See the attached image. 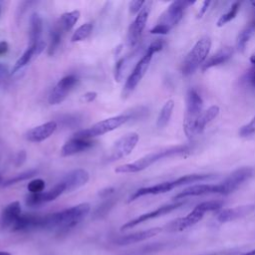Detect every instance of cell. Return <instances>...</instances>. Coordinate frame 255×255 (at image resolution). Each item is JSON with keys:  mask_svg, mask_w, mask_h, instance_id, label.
<instances>
[{"mask_svg": "<svg viewBox=\"0 0 255 255\" xmlns=\"http://www.w3.org/2000/svg\"><path fill=\"white\" fill-rule=\"evenodd\" d=\"M239 9H240V3L239 2H234L231 5L230 9L225 14L220 16V18L217 21V26L218 27H222L225 24H227L228 22H230L231 20H233L236 17Z\"/></svg>", "mask_w": 255, "mask_h": 255, "instance_id": "obj_35", "label": "cell"}, {"mask_svg": "<svg viewBox=\"0 0 255 255\" xmlns=\"http://www.w3.org/2000/svg\"><path fill=\"white\" fill-rule=\"evenodd\" d=\"M255 206L253 204L236 206L233 208H225L218 211L216 215V219L220 223H226L229 221H233L239 218H242L254 210Z\"/></svg>", "mask_w": 255, "mask_h": 255, "instance_id": "obj_21", "label": "cell"}, {"mask_svg": "<svg viewBox=\"0 0 255 255\" xmlns=\"http://www.w3.org/2000/svg\"><path fill=\"white\" fill-rule=\"evenodd\" d=\"M97 96H98V94L96 92H92V91L91 92H87V93H85L83 95L82 100L84 102H86V103H92V102H94L96 100Z\"/></svg>", "mask_w": 255, "mask_h": 255, "instance_id": "obj_43", "label": "cell"}, {"mask_svg": "<svg viewBox=\"0 0 255 255\" xmlns=\"http://www.w3.org/2000/svg\"><path fill=\"white\" fill-rule=\"evenodd\" d=\"M203 100L195 89H189L186 94V110L183 122V130H188L200 114L203 112Z\"/></svg>", "mask_w": 255, "mask_h": 255, "instance_id": "obj_8", "label": "cell"}, {"mask_svg": "<svg viewBox=\"0 0 255 255\" xmlns=\"http://www.w3.org/2000/svg\"><path fill=\"white\" fill-rule=\"evenodd\" d=\"M250 62H251V68L247 72L246 77H247V80H248L249 84L251 86L255 87V55L251 56Z\"/></svg>", "mask_w": 255, "mask_h": 255, "instance_id": "obj_39", "label": "cell"}, {"mask_svg": "<svg viewBox=\"0 0 255 255\" xmlns=\"http://www.w3.org/2000/svg\"><path fill=\"white\" fill-rule=\"evenodd\" d=\"M114 204H115V199L114 198H111V199H108L107 201H105L95 211V217L105 216L109 212V210L114 206Z\"/></svg>", "mask_w": 255, "mask_h": 255, "instance_id": "obj_37", "label": "cell"}, {"mask_svg": "<svg viewBox=\"0 0 255 255\" xmlns=\"http://www.w3.org/2000/svg\"><path fill=\"white\" fill-rule=\"evenodd\" d=\"M240 255H255V249H252V250L247 251V252H245V253H242V254H240Z\"/></svg>", "mask_w": 255, "mask_h": 255, "instance_id": "obj_48", "label": "cell"}, {"mask_svg": "<svg viewBox=\"0 0 255 255\" xmlns=\"http://www.w3.org/2000/svg\"><path fill=\"white\" fill-rule=\"evenodd\" d=\"M144 4H145V1H139V0L129 2V12L131 14H137L142 9Z\"/></svg>", "mask_w": 255, "mask_h": 255, "instance_id": "obj_40", "label": "cell"}, {"mask_svg": "<svg viewBox=\"0 0 255 255\" xmlns=\"http://www.w3.org/2000/svg\"><path fill=\"white\" fill-rule=\"evenodd\" d=\"M233 53H234V49L232 47H230V46L222 47L216 53H214L212 56L207 58V60L201 67V71L204 72L210 68H213V67H216V66L226 63L229 59L232 58Z\"/></svg>", "mask_w": 255, "mask_h": 255, "instance_id": "obj_25", "label": "cell"}, {"mask_svg": "<svg viewBox=\"0 0 255 255\" xmlns=\"http://www.w3.org/2000/svg\"><path fill=\"white\" fill-rule=\"evenodd\" d=\"M192 150V145L190 144H180V145H175V146H170L155 152L148 153L138 159H136L133 162L129 163H125L122 165H119L116 167L115 171L117 173H135L139 172L156 161L163 159V158H168V157H173V156H178V155H183L185 153H188Z\"/></svg>", "mask_w": 255, "mask_h": 255, "instance_id": "obj_2", "label": "cell"}, {"mask_svg": "<svg viewBox=\"0 0 255 255\" xmlns=\"http://www.w3.org/2000/svg\"><path fill=\"white\" fill-rule=\"evenodd\" d=\"M43 32V20L38 13H33L29 24V45H35L41 42Z\"/></svg>", "mask_w": 255, "mask_h": 255, "instance_id": "obj_27", "label": "cell"}, {"mask_svg": "<svg viewBox=\"0 0 255 255\" xmlns=\"http://www.w3.org/2000/svg\"><path fill=\"white\" fill-rule=\"evenodd\" d=\"M21 215V205L19 201H13L6 205L0 214V229H12Z\"/></svg>", "mask_w": 255, "mask_h": 255, "instance_id": "obj_19", "label": "cell"}, {"mask_svg": "<svg viewBox=\"0 0 255 255\" xmlns=\"http://www.w3.org/2000/svg\"><path fill=\"white\" fill-rule=\"evenodd\" d=\"M26 157H27V154L25 152V150H20L16 156H15V159H14V163L16 166H21L25 160H26Z\"/></svg>", "mask_w": 255, "mask_h": 255, "instance_id": "obj_41", "label": "cell"}, {"mask_svg": "<svg viewBox=\"0 0 255 255\" xmlns=\"http://www.w3.org/2000/svg\"><path fill=\"white\" fill-rule=\"evenodd\" d=\"M224 205V202L222 200L214 199V200H207L203 201L199 204H197L187 215L184 217L177 218L170 223L167 224L166 230L168 231H182L185 230L193 225H195L197 222H199L204 214L209 211H219L222 209Z\"/></svg>", "mask_w": 255, "mask_h": 255, "instance_id": "obj_4", "label": "cell"}, {"mask_svg": "<svg viewBox=\"0 0 255 255\" xmlns=\"http://www.w3.org/2000/svg\"><path fill=\"white\" fill-rule=\"evenodd\" d=\"M0 255H11V254L6 251H0Z\"/></svg>", "mask_w": 255, "mask_h": 255, "instance_id": "obj_49", "label": "cell"}, {"mask_svg": "<svg viewBox=\"0 0 255 255\" xmlns=\"http://www.w3.org/2000/svg\"><path fill=\"white\" fill-rule=\"evenodd\" d=\"M151 4V2H145L142 9L136 14L134 20L130 24L128 32V45L129 47H134L138 43L143 29L146 25Z\"/></svg>", "mask_w": 255, "mask_h": 255, "instance_id": "obj_11", "label": "cell"}, {"mask_svg": "<svg viewBox=\"0 0 255 255\" xmlns=\"http://www.w3.org/2000/svg\"><path fill=\"white\" fill-rule=\"evenodd\" d=\"M89 172L83 168H76L67 173L60 181L65 186V192H71L89 181Z\"/></svg>", "mask_w": 255, "mask_h": 255, "instance_id": "obj_17", "label": "cell"}, {"mask_svg": "<svg viewBox=\"0 0 255 255\" xmlns=\"http://www.w3.org/2000/svg\"><path fill=\"white\" fill-rule=\"evenodd\" d=\"M37 172H38V170L35 169V168L29 169V170H26V171H23V172H21V173L15 175V176H13V177L7 179L2 185H3L4 187L11 186V185L16 184V183H18V182H20V181H24V180H27V179L33 177L34 175L37 174Z\"/></svg>", "mask_w": 255, "mask_h": 255, "instance_id": "obj_34", "label": "cell"}, {"mask_svg": "<svg viewBox=\"0 0 255 255\" xmlns=\"http://www.w3.org/2000/svg\"><path fill=\"white\" fill-rule=\"evenodd\" d=\"M78 82V78L75 75H68L63 77L51 91L48 102L50 105L61 104L75 87Z\"/></svg>", "mask_w": 255, "mask_h": 255, "instance_id": "obj_13", "label": "cell"}, {"mask_svg": "<svg viewBox=\"0 0 255 255\" xmlns=\"http://www.w3.org/2000/svg\"><path fill=\"white\" fill-rule=\"evenodd\" d=\"M175 242H156V243H152V244H148L145 245L137 250L131 251L126 255H153L157 252H160L168 247H172L176 244H174Z\"/></svg>", "mask_w": 255, "mask_h": 255, "instance_id": "obj_28", "label": "cell"}, {"mask_svg": "<svg viewBox=\"0 0 255 255\" xmlns=\"http://www.w3.org/2000/svg\"><path fill=\"white\" fill-rule=\"evenodd\" d=\"M162 48H163V41L161 39L154 40L148 45L144 54L136 62L133 70L131 71V73L129 74L128 78L126 81V84L124 86L123 93H122L123 98H127L136 88L138 83L141 81V79L145 75L153 55L159 52Z\"/></svg>", "mask_w": 255, "mask_h": 255, "instance_id": "obj_3", "label": "cell"}, {"mask_svg": "<svg viewBox=\"0 0 255 255\" xmlns=\"http://www.w3.org/2000/svg\"><path fill=\"white\" fill-rule=\"evenodd\" d=\"M208 194H221L222 188L220 183L217 184H196L189 186L185 189H183L181 192L177 193L173 196L174 200H182L183 198L190 197V196H201V195H208Z\"/></svg>", "mask_w": 255, "mask_h": 255, "instance_id": "obj_15", "label": "cell"}, {"mask_svg": "<svg viewBox=\"0 0 255 255\" xmlns=\"http://www.w3.org/2000/svg\"><path fill=\"white\" fill-rule=\"evenodd\" d=\"M130 119H131V117L129 114L112 117V118L98 122L97 124H95L94 126H92L89 128H85V129H81V130L77 131L73 136L83 138V139H91L92 137L102 135V134H105L107 132L117 129L122 125L128 122Z\"/></svg>", "mask_w": 255, "mask_h": 255, "instance_id": "obj_7", "label": "cell"}, {"mask_svg": "<svg viewBox=\"0 0 255 255\" xmlns=\"http://www.w3.org/2000/svg\"><path fill=\"white\" fill-rule=\"evenodd\" d=\"M238 252L236 251H227V250H222V251H215L211 253H206V254H201V255H237Z\"/></svg>", "mask_w": 255, "mask_h": 255, "instance_id": "obj_44", "label": "cell"}, {"mask_svg": "<svg viewBox=\"0 0 255 255\" xmlns=\"http://www.w3.org/2000/svg\"><path fill=\"white\" fill-rule=\"evenodd\" d=\"M46 47V43L44 41H41L35 45H29V47L25 50V52L20 56V58L16 61L14 64L11 73L14 74L21 70L23 67H25L27 64H29L34 58H36L38 55H40L43 50Z\"/></svg>", "mask_w": 255, "mask_h": 255, "instance_id": "obj_24", "label": "cell"}, {"mask_svg": "<svg viewBox=\"0 0 255 255\" xmlns=\"http://www.w3.org/2000/svg\"><path fill=\"white\" fill-rule=\"evenodd\" d=\"M80 16H81V13L78 10L66 12L60 17L59 22L57 24L59 25V27L62 29L63 32L69 31L76 25V23L80 19Z\"/></svg>", "mask_w": 255, "mask_h": 255, "instance_id": "obj_30", "label": "cell"}, {"mask_svg": "<svg viewBox=\"0 0 255 255\" xmlns=\"http://www.w3.org/2000/svg\"><path fill=\"white\" fill-rule=\"evenodd\" d=\"M115 191V188L114 187H107V188H104L102 189L100 192H99V195L103 198H107L108 196H110L112 193H114Z\"/></svg>", "mask_w": 255, "mask_h": 255, "instance_id": "obj_45", "label": "cell"}, {"mask_svg": "<svg viewBox=\"0 0 255 255\" xmlns=\"http://www.w3.org/2000/svg\"><path fill=\"white\" fill-rule=\"evenodd\" d=\"M192 3L190 1H173L161 13L155 26L150 30V33L155 35H166L169 33L180 22L185 9Z\"/></svg>", "mask_w": 255, "mask_h": 255, "instance_id": "obj_5", "label": "cell"}, {"mask_svg": "<svg viewBox=\"0 0 255 255\" xmlns=\"http://www.w3.org/2000/svg\"><path fill=\"white\" fill-rule=\"evenodd\" d=\"M184 205V201L182 200H179V201H175V202H172V203H169V204H165V205H162L154 210H151L149 212H146V213H143L129 221H128L127 223H125L122 227H121V230L124 231V230H128V229H130L142 222H145L147 220H150V219H154V218H157V217H160L162 215H165V214H168L176 209H178L179 207L183 206Z\"/></svg>", "mask_w": 255, "mask_h": 255, "instance_id": "obj_12", "label": "cell"}, {"mask_svg": "<svg viewBox=\"0 0 255 255\" xmlns=\"http://www.w3.org/2000/svg\"><path fill=\"white\" fill-rule=\"evenodd\" d=\"M174 109V102L172 100H168L160 109V112L156 119V127L158 128H163L169 123L172 112Z\"/></svg>", "mask_w": 255, "mask_h": 255, "instance_id": "obj_29", "label": "cell"}, {"mask_svg": "<svg viewBox=\"0 0 255 255\" xmlns=\"http://www.w3.org/2000/svg\"><path fill=\"white\" fill-rule=\"evenodd\" d=\"M161 231L160 227H152L149 229L145 230H140L136 231L128 235H124L121 237H118L117 239L114 240V244L119 245V246H126V245H130L133 243L141 242L146 239H149L155 235H157Z\"/></svg>", "mask_w": 255, "mask_h": 255, "instance_id": "obj_18", "label": "cell"}, {"mask_svg": "<svg viewBox=\"0 0 255 255\" xmlns=\"http://www.w3.org/2000/svg\"><path fill=\"white\" fill-rule=\"evenodd\" d=\"M9 75V68L6 64L0 63V85L4 83V81L7 79Z\"/></svg>", "mask_w": 255, "mask_h": 255, "instance_id": "obj_42", "label": "cell"}, {"mask_svg": "<svg viewBox=\"0 0 255 255\" xmlns=\"http://www.w3.org/2000/svg\"><path fill=\"white\" fill-rule=\"evenodd\" d=\"M210 3H211L210 1H204V2L202 3V6H201V9H200V11H199V13H198L197 18H201V17L205 14V12L207 11V8L209 7Z\"/></svg>", "mask_w": 255, "mask_h": 255, "instance_id": "obj_46", "label": "cell"}, {"mask_svg": "<svg viewBox=\"0 0 255 255\" xmlns=\"http://www.w3.org/2000/svg\"><path fill=\"white\" fill-rule=\"evenodd\" d=\"M255 133V116L251 119L249 123H247L245 126H243L239 130V135L242 137L250 136Z\"/></svg>", "mask_w": 255, "mask_h": 255, "instance_id": "obj_38", "label": "cell"}, {"mask_svg": "<svg viewBox=\"0 0 255 255\" xmlns=\"http://www.w3.org/2000/svg\"><path fill=\"white\" fill-rule=\"evenodd\" d=\"M9 49V46H8V43L6 41H1L0 42V56L4 55L7 53Z\"/></svg>", "mask_w": 255, "mask_h": 255, "instance_id": "obj_47", "label": "cell"}, {"mask_svg": "<svg viewBox=\"0 0 255 255\" xmlns=\"http://www.w3.org/2000/svg\"><path fill=\"white\" fill-rule=\"evenodd\" d=\"M94 144L95 142L91 139H83L76 136H72L68 141L64 143L60 152L62 156H71L93 147Z\"/></svg>", "mask_w": 255, "mask_h": 255, "instance_id": "obj_23", "label": "cell"}, {"mask_svg": "<svg viewBox=\"0 0 255 255\" xmlns=\"http://www.w3.org/2000/svg\"><path fill=\"white\" fill-rule=\"evenodd\" d=\"M175 182L174 180L171 181H164V182H160L151 186H147V187H141L138 188L137 190H135L130 197L128 198V202H131L135 199H138L139 197L145 196V195H156V194H161V193H165L167 191L172 190L173 188H175Z\"/></svg>", "mask_w": 255, "mask_h": 255, "instance_id": "obj_22", "label": "cell"}, {"mask_svg": "<svg viewBox=\"0 0 255 255\" xmlns=\"http://www.w3.org/2000/svg\"><path fill=\"white\" fill-rule=\"evenodd\" d=\"M135 55H136V52L133 53L132 55L124 57V58L120 59V60L117 62L116 67H115V80H116L117 82H121V81H122V79H123L124 76H125L126 71H127L128 68L129 67L130 62H132V60H133V58L135 57Z\"/></svg>", "mask_w": 255, "mask_h": 255, "instance_id": "obj_31", "label": "cell"}, {"mask_svg": "<svg viewBox=\"0 0 255 255\" xmlns=\"http://www.w3.org/2000/svg\"><path fill=\"white\" fill-rule=\"evenodd\" d=\"M211 40L208 36H202L197 40L191 50L185 56L181 64V73L183 76H189L193 74L200 66L205 63L207 56L210 52Z\"/></svg>", "mask_w": 255, "mask_h": 255, "instance_id": "obj_6", "label": "cell"}, {"mask_svg": "<svg viewBox=\"0 0 255 255\" xmlns=\"http://www.w3.org/2000/svg\"><path fill=\"white\" fill-rule=\"evenodd\" d=\"M44 188H45V181L42 178L33 179L27 185V189L31 193H40L44 190Z\"/></svg>", "mask_w": 255, "mask_h": 255, "instance_id": "obj_36", "label": "cell"}, {"mask_svg": "<svg viewBox=\"0 0 255 255\" xmlns=\"http://www.w3.org/2000/svg\"><path fill=\"white\" fill-rule=\"evenodd\" d=\"M219 112L220 109L218 106H211L207 110L203 111L197 118V120L194 122V124L191 126V128L188 130L184 131L185 135L188 138H193L194 136L202 133L206 126L219 115Z\"/></svg>", "mask_w": 255, "mask_h": 255, "instance_id": "obj_14", "label": "cell"}, {"mask_svg": "<svg viewBox=\"0 0 255 255\" xmlns=\"http://www.w3.org/2000/svg\"><path fill=\"white\" fill-rule=\"evenodd\" d=\"M1 10H2V2L0 1V15H1Z\"/></svg>", "mask_w": 255, "mask_h": 255, "instance_id": "obj_50", "label": "cell"}, {"mask_svg": "<svg viewBox=\"0 0 255 255\" xmlns=\"http://www.w3.org/2000/svg\"><path fill=\"white\" fill-rule=\"evenodd\" d=\"M64 192H65V186L63 185V183L59 182L53 188H51L50 190H48L46 192L31 193L26 198V204L31 207L38 206L43 203H47V202L55 200Z\"/></svg>", "mask_w": 255, "mask_h": 255, "instance_id": "obj_16", "label": "cell"}, {"mask_svg": "<svg viewBox=\"0 0 255 255\" xmlns=\"http://www.w3.org/2000/svg\"><path fill=\"white\" fill-rule=\"evenodd\" d=\"M1 181H2V178H1V176H0V183H1Z\"/></svg>", "mask_w": 255, "mask_h": 255, "instance_id": "obj_51", "label": "cell"}, {"mask_svg": "<svg viewBox=\"0 0 255 255\" xmlns=\"http://www.w3.org/2000/svg\"><path fill=\"white\" fill-rule=\"evenodd\" d=\"M41 217L42 216L36 214H21L11 230L28 231L32 229H40Z\"/></svg>", "mask_w": 255, "mask_h": 255, "instance_id": "obj_26", "label": "cell"}, {"mask_svg": "<svg viewBox=\"0 0 255 255\" xmlns=\"http://www.w3.org/2000/svg\"><path fill=\"white\" fill-rule=\"evenodd\" d=\"M254 173V168L250 166H242L231 172L223 181L219 182L223 195H228L236 191L243 183L252 178Z\"/></svg>", "mask_w": 255, "mask_h": 255, "instance_id": "obj_9", "label": "cell"}, {"mask_svg": "<svg viewBox=\"0 0 255 255\" xmlns=\"http://www.w3.org/2000/svg\"><path fill=\"white\" fill-rule=\"evenodd\" d=\"M139 136L136 132H128L120 137L112 146L108 156L109 161H116L128 156L138 142Z\"/></svg>", "mask_w": 255, "mask_h": 255, "instance_id": "obj_10", "label": "cell"}, {"mask_svg": "<svg viewBox=\"0 0 255 255\" xmlns=\"http://www.w3.org/2000/svg\"><path fill=\"white\" fill-rule=\"evenodd\" d=\"M93 31V24L90 22H87L83 25H81L76 31L73 33L71 37L72 42H81L85 39H87Z\"/></svg>", "mask_w": 255, "mask_h": 255, "instance_id": "obj_33", "label": "cell"}, {"mask_svg": "<svg viewBox=\"0 0 255 255\" xmlns=\"http://www.w3.org/2000/svg\"><path fill=\"white\" fill-rule=\"evenodd\" d=\"M62 34H63L62 29L59 27L58 24H56L50 32V44L48 47V54L50 56L54 55L55 52L58 50L59 45L61 44Z\"/></svg>", "mask_w": 255, "mask_h": 255, "instance_id": "obj_32", "label": "cell"}, {"mask_svg": "<svg viewBox=\"0 0 255 255\" xmlns=\"http://www.w3.org/2000/svg\"><path fill=\"white\" fill-rule=\"evenodd\" d=\"M90 209L89 203H81L62 211L44 215L41 217L40 229L66 232L78 225L88 215Z\"/></svg>", "mask_w": 255, "mask_h": 255, "instance_id": "obj_1", "label": "cell"}, {"mask_svg": "<svg viewBox=\"0 0 255 255\" xmlns=\"http://www.w3.org/2000/svg\"><path fill=\"white\" fill-rule=\"evenodd\" d=\"M57 123L50 121L40 126H37L26 132V139L31 142H41L50 137L57 129Z\"/></svg>", "mask_w": 255, "mask_h": 255, "instance_id": "obj_20", "label": "cell"}]
</instances>
